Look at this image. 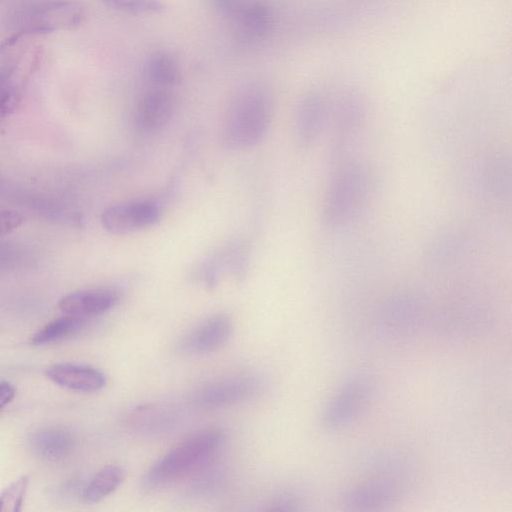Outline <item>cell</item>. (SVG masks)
<instances>
[{
    "mask_svg": "<svg viewBox=\"0 0 512 512\" xmlns=\"http://www.w3.org/2000/svg\"><path fill=\"white\" fill-rule=\"evenodd\" d=\"M272 118V100L263 85L249 83L230 98L224 112L221 137L226 147L246 149L266 135Z\"/></svg>",
    "mask_w": 512,
    "mask_h": 512,
    "instance_id": "1",
    "label": "cell"
},
{
    "mask_svg": "<svg viewBox=\"0 0 512 512\" xmlns=\"http://www.w3.org/2000/svg\"><path fill=\"white\" fill-rule=\"evenodd\" d=\"M224 443L218 429H205L180 441L158 459L142 478V488L155 492L193 475L214 460Z\"/></svg>",
    "mask_w": 512,
    "mask_h": 512,
    "instance_id": "2",
    "label": "cell"
},
{
    "mask_svg": "<svg viewBox=\"0 0 512 512\" xmlns=\"http://www.w3.org/2000/svg\"><path fill=\"white\" fill-rule=\"evenodd\" d=\"M369 192V176L359 163L342 166L327 190L322 219L329 228L345 225L360 211Z\"/></svg>",
    "mask_w": 512,
    "mask_h": 512,
    "instance_id": "3",
    "label": "cell"
},
{
    "mask_svg": "<svg viewBox=\"0 0 512 512\" xmlns=\"http://www.w3.org/2000/svg\"><path fill=\"white\" fill-rule=\"evenodd\" d=\"M211 3L242 42L258 43L272 31L273 13L262 0H211Z\"/></svg>",
    "mask_w": 512,
    "mask_h": 512,
    "instance_id": "4",
    "label": "cell"
},
{
    "mask_svg": "<svg viewBox=\"0 0 512 512\" xmlns=\"http://www.w3.org/2000/svg\"><path fill=\"white\" fill-rule=\"evenodd\" d=\"M84 10L72 1H47L25 8L18 17L20 31L26 35L48 34L77 28Z\"/></svg>",
    "mask_w": 512,
    "mask_h": 512,
    "instance_id": "5",
    "label": "cell"
},
{
    "mask_svg": "<svg viewBox=\"0 0 512 512\" xmlns=\"http://www.w3.org/2000/svg\"><path fill=\"white\" fill-rule=\"evenodd\" d=\"M373 393V380L359 373L347 380L332 398L322 416L328 431H338L353 423L366 407Z\"/></svg>",
    "mask_w": 512,
    "mask_h": 512,
    "instance_id": "6",
    "label": "cell"
},
{
    "mask_svg": "<svg viewBox=\"0 0 512 512\" xmlns=\"http://www.w3.org/2000/svg\"><path fill=\"white\" fill-rule=\"evenodd\" d=\"M261 380L252 374H235L199 387L192 401L203 408H219L253 398L261 389Z\"/></svg>",
    "mask_w": 512,
    "mask_h": 512,
    "instance_id": "7",
    "label": "cell"
},
{
    "mask_svg": "<svg viewBox=\"0 0 512 512\" xmlns=\"http://www.w3.org/2000/svg\"><path fill=\"white\" fill-rule=\"evenodd\" d=\"M405 480L399 475L385 472L367 479L349 489L344 504L354 511H366L394 503L404 492Z\"/></svg>",
    "mask_w": 512,
    "mask_h": 512,
    "instance_id": "8",
    "label": "cell"
},
{
    "mask_svg": "<svg viewBox=\"0 0 512 512\" xmlns=\"http://www.w3.org/2000/svg\"><path fill=\"white\" fill-rule=\"evenodd\" d=\"M161 215V206L156 201L135 200L108 207L101 215V222L108 232L123 235L153 226Z\"/></svg>",
    "mask_w": 512,
    "mask_h": 512,
    "instance_id": "9",
    "label": "cell"
},
{
    "mask_svg": "<svg viewBox=\"0 0 512 512\" xmlns=\"http://www.w3.org/2000/svg\"><path fill=\"white\" fill-rule=\"evenodd\" d=\"M176 106L173 89L149 86L134 111V126L142 135L161 131L171 120Z\"/></svg>",
    "mask_w": 512,
    "mask_h": 512,
    "instance_id": "10",
    "label": "cell"
},
{
    "mask_svg": "<svg viewBox=\"0 0 512 512\" xmlns=\"http://www.w3.org/2000/svg\"><path fill=\"white\" fill-rule=\"evenodd\" d=\"M26 34L18 32L0 43V82L8 80L28 81L39 67L41 50L32 47Z\"/></svg>",
    "mask_w": 512,
    "mask_h": 512,
    "instance_id": "11",
    "label": "cell"
},
{
    "mask_svg": "<svg viewBox=\"0 0 512 512\" xmlns=\"http://www.w3.org/2000/svg\"><path fill=\"white\" fill-rule=\"evenodd\" d=\"M233 333V321L226 314L206 318L181 341L180 348L186 353L203 354L224 346Z\"/></svg>",
    "mask_w": 512,
    "mask_h": 512,
    "instance_id": "12",
    "label": "cell"
},
{
    "mask_svg": "<svg viewBox=\"0 0 512 512\" xmlns=\"http://www.w3.org/2000/svg\"><path fill=\"white\" fill-rule=\"evenodd\" d=\"M120 298L121 293L115 288H91L63 296L59 308L66 315L86 319L110 310Z\"/></svg>",
    "mask_w": 512,
    "mask_h": 512,
    "instance_id": "13",
    "label": "cell"
},
{
    "mask_svg": "<svg viewBox=\"0 0 512 512\" xmlns=\"http://www.w3.org/2000/svg\"><path fill=\"white\" fill-rule=\"evenodd\" d=\"M46 376L54 383L76 391H97L106 384L105 375L100 370L87 365L55 364L47 368Z\"/></svg>",
    "mask_w": 512,
    "mask_h": 512,
    "instance_id": "14",
    "label": "cell"
},
{
    "mask_svg": "<svg viewBox=\"0 0 512 512\" xmlns=\"http://www.w3.org/2000/svg\"><path fill=\"white\" fill-rule=\"evenodd\" d=\"M32 451L42 459L58 461L67 457L73 447V435L61 427H44L29 437Z\"/></svg>",
    "mask_w": 512,
    "mask_h": 512,
    "instance_id": "15",
    "label": "cell"
},
{
    "mask_svg": "<svg viewBox=\"0 0 512 512\" xmlns=\"http://www.w3.org/2000/svg\"><path fill=\"white\" fill-rule=\"evenodd\" d=\"M324 109L317 96H308L299 106L295 121V136L301 147H309L317 139L323 124Z\"/></svg>",
    "mask_w": 512,
    "mask_h": 512,
    "instance_id": "16",
    "label": "cell"
},
{
    "mask_svg": "<svg viewBox=\"0 0 512 512\" xmlns=\"http://www.w3.org/2000/svg\"><path fill=\"white\" fill-rule=\"evenodd\" d=\"M149 86L174 89L179 85L182 74L177 59L169 52L158 50L147 58L144 67Z\"/></svg>",
    "mask_w": 512,
    "mask_h": 512,
    "instance_id": "17",
    "label": "cell"
},
{
    "mask_svg": "<svg viewBox=\"0 0 512 512\" xmlns=\"http://www.w3.org/2000/svg\"><path fill=\"white\" fill-rule=\"evenodd\" d=\"M126 470L117 464L107 465L90 480L83 492L87 502L96 503L113 493L125 480Z\"/></svg>",
    "mask_w": 512,
    "mask_h": 512,
    "instance_id": "18",
    "label": "cell"
},
{
    "mask_svg": "<svg viewBox=\"0 0 512 512\" xmlns=\"http://www.w3.org/2000/svg\"><path fill=\"white\" fill-rule=\"evenodd\" d=\"M85 319L66 315L46 324L42 329L33 335V345H44L61 340L76 333L83 326Z\"/></svg>",
    "mask_w": 512,
    "mask_h": 512,
    "instance_id": "19",
    "label": "cell"
},
{
    "mask_svg": "<svg viewBox=\"0 0 512 512\" xmlns=\"http://www.w3.org/2000/svg\"><path fill=\"white\" fill-rule=\"evenodd\" d=\"M483 181L490 195H503L510 183L509 161L503 156L492 158L485 167Z\"/></svg>",
    "mask_w": 512,
    "mask_h": 512,
    "instance_id": "20",
    "label": "cell"
},
{
    "mask_svg": "<svg viewBox=\"0 0 512 512\" xmlns=\"http://www.w3.org/2000/svg\"><path fill=\"white\" fill-rule=\"evenodd\" d=\"M107 6L130 15H155L164 11L163 0H101Z\"/></svg>",
    "mask_w": 512,
    "mask_h": 512,
    "instance_id": "21",
    "label": "cell"
},
{
    "mask_svg": "<svg viewBox=\"0 0 512 512\" xmlns=\"http://www.w3.org/2000/svg\"><path fill=\"white\" fill-rule=\"evenodd\" d=\"M28 483L29 478L22 476L2 492L0 495V512L21 511Z\"/></svg>",
    "mask_w": 512,
    "mask_h": 512,
    "instance_id": "22",
    "label": "cell"
},
{
    "mask_svg": "<svg viewBox=\"0 0 512 512\" xmlns=\"http://www.w3.org/2000/svg\"><path fill=\"white\" fill-rule=\"evenodd\" d=\"M26 81L8 80L0 82V116L14 111L20 103Z\"/></svg>",
    "mask_w": 512,
    "mask_h": 512,
    "instance_id": "23",
    "label": "cell"
},
{
    "mask_svg": "<svg viewBox=\"0 0 512 512\" xmlns=\"http://www.w3.org/2000/svg\"><path fill=\"white\" fill-rule=\"evenodd\" d=\"M23 222V217L16 211L0 208V235L9 233Z\"/></svg>",
    "mask_w": 512,
    "mask_h": 512,
    "instance_id": "24",
    "label": "cell"
},
{
    "mask_svg": "<svg viewBox=\"0 0 512 512\" xmlns=\"http://www.w3.org/2000/svg\"><path fill=\"white\" fill-rule=\"evenodd\" d=\"M299 496L295 493H285L276 501L275 510H294L299 505Z\"/></svg>",
    "mask_w": 512,
    "mask_h": 512,
    "instance_id": "25",
    "label": "cell"
},
{
    "mask_svg": "<svg viewBox=\"0 0 512 512\" xmlns=\"http://www.w3.org/2000/svg\"><path fill=\"white\" fill-rule=\"evenodd\" d=\"M16 390L12 384L6 381L0 382V409L5 407L14 398Z\"/></svg>",
    "mask_w": 512,
    "mask_h": 512,
    "instance_id": "26",
    "label": "cell"
}]
</instances>
